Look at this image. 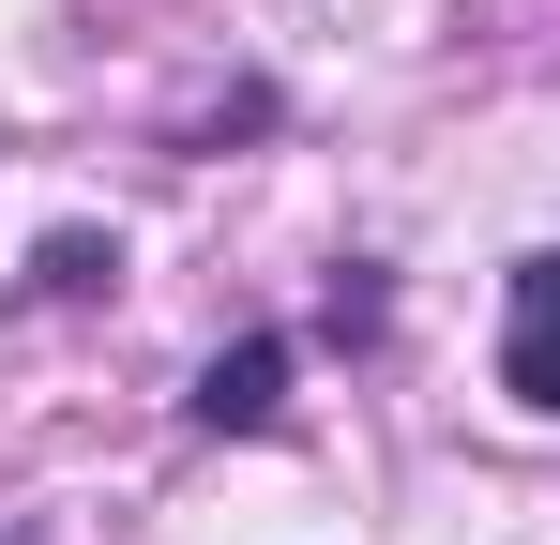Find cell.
I'll use <instances>...</instances> for the list:
<instances>
[{
  "mask_svg": "<svg viewBox=\"0 0 560 545\" xmlns=\"http://www.w3.org/2000/svg\"><path fill=\"white\" fill-rule=\"evenodd\" d=\"M197 425H212V440H273V425H288V334L212 349V379H197Z\"/></svg>",
  "mask_w": 560,
  "mask_h": 545,
  "instance_id": "7a4b0ae2",
  "label": "cell"
},
{
  "mask_svg": "<svg viewBox=\"0 0 560 545\" xmlns=\"http://www.w3.org/2000/svg\"><path fill=\"white\" fill-rule=\"evenodd\" d=\"M500 394H515V409H560V258H515V303H500Z\"/></svg>",
  "mask_w": 560,
  "mask_h": 545,
  "instance_id": "6da1fadb",
  "label": "cell"
},
{
  "mask_svg": "<svg viewBox=\"0 0 560 545\" xmlns=\"http://www.w3.org/2000/svg\"><path fill=\"white\" fill-rule=\"evenodd\" d=\"M31 288H46V303H92V288H121V243H92V228H61V243L31 258Z\"/></svg>",
  "mask_w": 560,
  "mask_h": 545,
  "instance_id": "3957f363",
  "label": "cell"
}]
</instances>
